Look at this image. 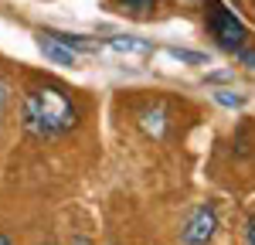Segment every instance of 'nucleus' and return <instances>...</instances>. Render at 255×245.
<instances>
[{
    "mask_svg": "<svg viewBox=\"0 0 255 245\" xmlns=\"http://www.w3.org/2000/svg\"><path fill=\"white\" fill-rule=\"evenodd\" d=\"M20 122H24V129L31 136L48 140V136H61L68 129H75L79 126V109L72 106V99L61 89L38 85L20 102Z\"/></svg>",
    "mask_w": 255,
    "mask_h": 245,
    "instance_id": "nucleus-1",
    "label": "nucleus"
},
{
    "mask_svg": "<svg viewBox=\"0 0 255 245\" xmlns=\"http://www.w3.org/2000/svg\"><path fill=\"white\" fill-rule=\"evenodd\" d=\"M211 3V10H208V31L215 34V41L225 48V51H238L245 38H249V31H245V24L221 3V0H208Z\"/></svg>",
    "mask_w": 255,
    "mask_h": 245,
    "instance_id": "nucleus-2",
    "label": "nucleus"
},
{
    "mask_svg": "<svg viewBox=\"0 0 255 245\" xmlns=\"http://www.w3.org/2000/svg\"><path fill=\"white\" fill-rule=\"evenodd\" d=\"M215 232H218L215 204H201V208L191 211V218L184 222V228H180V242L184 245H211Z\"/></svg>",
    "mask_w": 255,
    "mask_h": 245,
    "instance_id": "nucleus-3",
    "label": "nucleus"
},
{
    "mask_svg": "<svg viewBox=\"0 0 255 245\" xmlns=\"http://www.w3.org/2000/svg\"><path fill=\"white\" fill-rule=\"evenodd\" d=\"M41 51H44L51 61H58V65H79V55H75L68 44L55 41L51 34H44V31H41Z\"/></svg>",
    "mask_w": 255,
    "mask_h": 245,
    "instance_id": "nucleus-4",
    "label": "nucleus"
},
{
    "mask_svg": "<svg viewBox=\"0 0 255 245\" xmlns=\"http://www.w3.org/2000/svg\"><path fill=\"white\" fill-rule=\"evenodd\" d=\"M139 122H143V129L150 133V136H163V129H167V113H163V106H150V109H143L139 113Z\"/></svg>",
    "mask_w": 255,
    "mask_h": 245,
    "instance_id": "nucleus-5",
    "label": "nucleus"
},
{
    "mask_svg": "<svg viewBox=\"0 0 255 245\" xmlns=\"http://www.w3.org/2000/svg\"><path fill=\"white\" fill-rule=\"evenodd\" d=\"M109 48H116V51H133V55H146V51H150V44H146V41H136V38H113Z\"/></svg>",
    "mask_w": 255,
    "mask_h": 245,
    "instance_id": "nucleus-6",
    "label": "nucleus"
},
{
    "mask_svg": "<svg viewBox=\"0 0 255 245\" xmlns=\"http://www.w3.org/2000/svg\"><path fill=\"white\" fill-rule=\"evenodd\" d=\"M119 3H123V10L133 14V17H146V14H153V7H157V0H119Z\"/></svg>",
    "mask_w": 255,
    "mask_h": 245,
    "instance_id": "nucleus-7",
    "label": "nucleus"
},
{
    "mask_svg": "<svg viewBox=\"0 0 255 245\" xmlns=\"http://www.w3.org/2000/svg\"><path fill=\"white\" fill-rule=\"evenodd\" d=\"M170 55L180 61H191V65H208V58L201 55V51H180V48H170Z\"/></svg>",
    "mask_w": 255,
    "mask_h": 245,
    "instance_id": "nucleus-8",
    "label": "nucleus"
},
{
    "mask_svg": "<svg viewBox=\"0 0 255 245\" xmlns=\"http://www.w3.org/2000/svg\"><path fill=\"white\" fill-rule=\"evenodd\" d=\"M215 99L221 102V106H245V96H235L232 89H221V92H215Z\"/></svg>",
    "mask_w": 255,
    "mask_h": 245,
    "instance_id": "nucleus-9",
    "label": "nucleus"
},
{
    "mask_svg": "<svg viewBox=\"0 0 255 245\" xmlns=\"http://www.w3.org/2000/svg\"><path fill=\"white\" fill-rule=\"evenodd\" d=\"M7 102H10V89H7V82L0 79V126H3V116H7Z\"/></svg>",
    "mask_w": 255,
    "mask_h": 245,
    "instance_id": "nucleus-10",
    "label": "nucleus"
},
{
    "mask_svg": "<svg viewBox=\"0 0 255 245\" xmlns=\"http://www.w3.org/2000/svg\"><path fill=\"white\" fill-rule=\"evenodd\" d=\"M238 58L245 61L249 68H255V51H245V48H238Z\"/></svg>",
    "mask_w": 255,
    "mask_h": 245,
    "instance_id": "nucleus-11",
    "label": "nucleus"
},
{
    "mask_svg": "<svg viewBox=\"0 0 255 245\" xmlns=\"http://www.w3.org/2000/svg\"><path fill=\"white\" fill-rule=\"evenodd\" d=\"M249 245H255V218H249Z\"/></svg>",
    "mask_w": 255,
    "mask_h": 245,
    "instance_id": "nucleus-12",
    "label": "nucleus"
},
{
    "mask_svg": "<svg viewBox=\"0 0 255 245\" xmlns=\"http://www.w3.org/2000/svg\"><path fill=\"white\" fill-rule=\"evenodd\" d=\"M72 245H92V242H89L85 235H75V239H72Z\"/></svg>",
    "mask_w": 255,
    "mask_h": 245,
    "instance_id": "nucleus-13",
    "label": "nucleus"
},
{
    "mask_svg": "<svg viewBox=\"0 0 255 245\" xmlns=\"http://www.w3.org/2000/svg\"><path fill=\"white\" fill-rule=\"evenodd\" d=\"M0 245H10V239H7V235H3V232H0Z\"/></svg>",
    "mask_w": 255,
    "mask_h": 245,
    "instance_id": "nucleus-14",
    "label": "nucleus"
}]
</instances>
